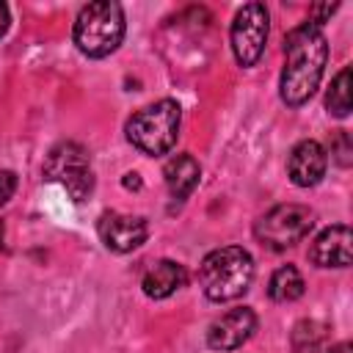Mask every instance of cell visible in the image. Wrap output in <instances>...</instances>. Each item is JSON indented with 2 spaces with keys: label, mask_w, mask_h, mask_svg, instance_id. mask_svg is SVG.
I'll use <instances>...</instances> for the list:
<instances>
[{
  "label": "cell",
  "mask_w": 353,
  "mask_h": 353,
  "mask_svg": "<svg viewBox=\"0 0 353 353\" xmlns=\"http://www.w3.org/2000/svg\"><path fill=\"white\" fill-rule=\"evenodd\" d=\"M303 290H306V281H303V276H301V270L295 265H281L268 281V295L276 303L298 301L303 295Z\"/></svg>",
  "instance_id": "cell-14"
},
{
  "label": "cell",
  "mask_w": 353,
  "mask_h": 353,
  "mask_svg": "<svg viewBox=\"0 0 353 353\" xmlns=\"http://www.w3.org/2000/svg\"><path fill=\"white\" fill-rule=\"evenodd\" d=\"M325 339V325L317 320H301L292 331V350L295 353H317Z\"/></svg>",
  "instance_id": "cell-16"
},
{
  "label": "cell",
  "mask_w": 353,
  "mask_h": 353,
  "mask_svg": "<svg viewBox=\"0 0 353 353\" xmlns=\"http://www.w3.org/2000/svg\"><path fill=\"white\" fill-rule=\"evenodd\" d=\"M254 279V259L240 245H223L210 251L199 265V284L215 303L240 298Z\"/></svg>",
  "instance_id": "cell-2"
},
{
  "label": "cell",
  "mask_w": 353,
  "mask_h": 353,
  "mask_svg": "<svg viewBox=\"0 0 353 353\" xmlns=\"http://www.w3.org/2000/svg\"><path fill=\"white\" fill-rule=\"evenodd\" d=\"M254 331H256V312L251 306H237L210 323L207 345L212 350H237L243 347V342L251 339Z\"/></svg>",
  "instance_id": "cell-8"
},
{
  "label": "cell",
  "mask_w": 353,
  "mask_h": 353,
  "mask_svg": "<svg viewBox=\"0 0 353 353\" xmlns=\"http://www.w3.org/2000/svg\"><path fill=\"white\" fill-rule=\"evenodd\" d=\"M188 284V270L185 265L174 262V259H160L154 262L143 279H141V287H143V295L146 298H154V301H163L168 295H174L176 290H182Z\"/></svg>",
  "instance_id": "cell-11"
},
{
  "label": "cell",
  "mask_w": 353,
  "mask_h": 353,
  "mask_svg": "<svg viewBox=\"0 0 353 353\" xmlns=\"http://www.w3.org/2000/svg\"><path fill=\"white\" fill-rule=\"evenodd\" d=\"M328 168V154L317 141H298L287 157V174L298 188H314Z\"/></svg>",
  "instance_id": "cell-9"
},
{
  "label": "cell",
  "mask_w": 353,
  "mask_h": 353,
  "mask_svg": "<svg viewBox=\"0 0 353 353\" xmlns=\"http://www.w3.org/2000/svg\"><path fill=\"white\" fill-rule=\"evenodd\" d=\"M328 61V39L320 25H312L309 19L298 28H292L284 39V69L279 94L287 108H301L312 99L317 91L323 72Z\"/></svg>",
  "instance_id": "cell-1"
},
{
  "label": "cell",
  "mask_w": 353,
  "mask_h": 353,
  "mask_svg": "<svg viewBox=\"0 0 353 353\" xmlns=\"http://www.w3.org/2000/svg\"><path fill=\"white\" fill-rule=\"evenodd\" d=\"M179 121H182V108L174 99H157L141 108L138 113H132L124 124V132L138 152L149 157H160L174 149L179 135Z\"/></svg>",
  "instance_id": "cell-4"
},
{
  "label": "cell",
  "mask_w": 353,
  "mask_h": 353,
  "mask_svg": "<svg viewBox=\"0 0 353 353\" xmlns=\"http://www.w3.org/2000/svg\"><path fill=\"white\" fill-rule=\"evenodd\" d=\"M97 234L105 243V248L116 254L135 251L149 237V223L141 215H124V212H105L97 223Z\"/></svg>",
  "instance_id": "cell-7"
},
{
  "label": "cell",
  "mask_w": 353,
  "mask_h": 353,
  "mask_svg": "<svg viewBox=\"0 0 353 353\" xmlns=\"http://www.w3.org/2000/svg\"><path fill=\"white\" fill-rule=\"evenodd\" d=\"M77 165H88V152H85L80 143H74V141H63V143H58V146L47 154L41 171H44V179L58 182V176H63L66 171H72V168H77Z\"/></svg>",
  "instance_id": "cell-13"
},
{
  "label": "cell",
  "mask_w": 353,
  "mask_h": 353,
  "mask_svg": "<svg viewBox=\"0 0 353 353\" xmlns=\"http://www.w3.org/2000/svg\"><path fill=\"white\" fill-rule=\"evenodd\" d=\"M124 30H127L124 8L113 0H94L77 11L72 39L83 55L105 58L119 50Z\"/></svg>",
  "instance_id": "cell-3"
},
{
  "label": "cell",
  "mask_w": 353,
  "mask_h": 353,
  "mask_svg": "<svg viewBox=\"0 0 353 353\" xmlns=\"http://www.w3.org/2000/svg\"><path fill=\"white\" fill-rule=\"evenodd\" d=\"M3 234H6V232H3V221H0V248H3Z\"/></svg>",
  "instance_id": "cell-23"
},
{
  "label": "cell",
  "mask_w": 353,
  "mask_h": 353,
  "mask_svg": "<svg viewBox=\"0 0 353 353\" xmlns=\"http://www.w3.org/2000/svg\"><path fill=\"white\" fill-rule=\"evenodd\" d=\"M334 11H336V3H331V6H328V3H325V6H314V8L309 11V22H312V25H323L325 17H331Z\"/></svg>",
  "instance_id": "cell-19"
},
{
  "label": "cell",
  "mask_w": 353,
  "mask_h": 353,
  "mask_svg": "<svg viewBox=\"0 0 353 353\" xmlns=\"http://www.w3.org/2000/svg\"><path fill=\"white\" fill-rule=\"evenodd\" d=\"M268 30H270V17H268V8L262 3H245L234 14L229 41H232L234 61L240 66L248 69L262 58L265 44H268Z\"/></svg>",
  "instance_id": "cell-6"
},
{
  "label": "cell",
  "mask_w": 353,
  "mask_h": 353,
  "mask_svg": "<svg viewBox=\"0 0 353 353\" xmlns=\"http://www.w3.org/2000/svg\"><path fill=\"white\" fill-rule=\"evenodd\" d=\"M17 190V174L14 171H0V207H6L11 201Z\"/></svg>",
  "instance_id": "cell-18"
},
{
  "label": "cell",
  "mask_w": 353,
  "mask_h": 353,
  "mask_svg": "<svg viewBox=\"0 0 353 353\" xmlns=\"http://www.w3.org/2000/svg\"><path fill=\"white\" fill-rule=\"evenodd\" d=\"M121 185H124L127 190H138V188H141V176H138L135 171H130V174H124V179H121Z\"/></svg>",
  "instance_id": "cell-20"
},
{
  "label": "cell",
  "mask_w": 353,
  "mask_h": 353,
  "mask_svg": "<svg viewBox=\"0 0 353 353\" xmlns=\"http://www.w3.org/2000/svg\"><path fill=\"white\" fill-rule=\"evenodd\" d=\"M353 347H350V342H339V345H331L325 353H350Z\"/></svg>",
  "instance_id": "cell-22"
},
{
  "label": "cell",
  "mask_w": 353,
  "mask_h": 353,
  "mask_svg": "<svg viewBox=\"0 0 353 353\" xmlns=\"http://www.w3.org/2000/svg\"><path fill=\"white\" fill-rule=\"evenodd\" d=\"M350 245H353V234L345 223L328 226L314 237L309 248V262L317 268H347L353 259Z\"/></svg>",
  "instance_id": "cell-10"
},
{
  "label": "cell",
  "mask_w": 353,
  "mask_h": 353,
  "mask_svg": "<svg viewBox=\"0 0 353 353\" xmlns=\"http://www.w3.org/2000/svg\"><path fill=\"white\" fill-rule=\"evenodd\" d=\"M350 66L339 69L336 77L331 80V88L325 94V110L334 116V119H345L350 113Z\"/></svg>",
  "instance_id": "cell-15"
},
{
  "label": "cell",
  "mask_w": 353,
  "mask_h": 353,
  "mask_svg": "<svg viewBox=\"0 0 353 353\" xmlns=\"http://www.w3.org/2000/svg\"><path fill=\"white\" fill-rule=\"evenodd\" d=\"M331 157L336 160V165L347 168L353 163V143H350V135L347 130H336L331 135Z\"/></svg>",
  "instance_id": "cell-17"
},
{
  "label": "cell",
  "mask_w": 353,
  "mask_h": 353,
  "mask_svg": "<svg viewBox=\"0 0 353 353\" xmlns=\"http://www.w3.org/2000/svg\"><path fill=\"white\" fill-rule=\"evenodd\" d=\"M314 226V212L306 204H276L254 223V237L270 251H287L301 243Z\"/></svg>",
  "instance_id": "cell-5"
},
{
  "label": "cell",
  "mask_w": 353,
  "mask_h": 353,
  "mask_svg": "<svg viewBox=\"0 0 353 353\" xmlns=\"http://www.w3.org/2000/svg\"><path fill=\"white\" fill-rule=\"evenodd\" d=\"M163 176H165V185H168V193L176 199V201H185L196 188H199V179H201V165L193 154H174L165 168H163Z\"/></svg>",
  "instance_id": "cell-12"
},
{
  "label": "cell",
  "mask_w": 353,
  "mask_h": 353,
  "mask_svg": "<svg viewBox=\"0 0 353 353\" xmlns=\"http://www.w3.org/2000/svg\"><path fill=\"white\" fill-rule=\"evenodd\" d=\"M8 25H11V14H8V6H6V3H0V36H6Z\"/></svg>",
  "instance_id": "cell-21"
}]
</instances>
